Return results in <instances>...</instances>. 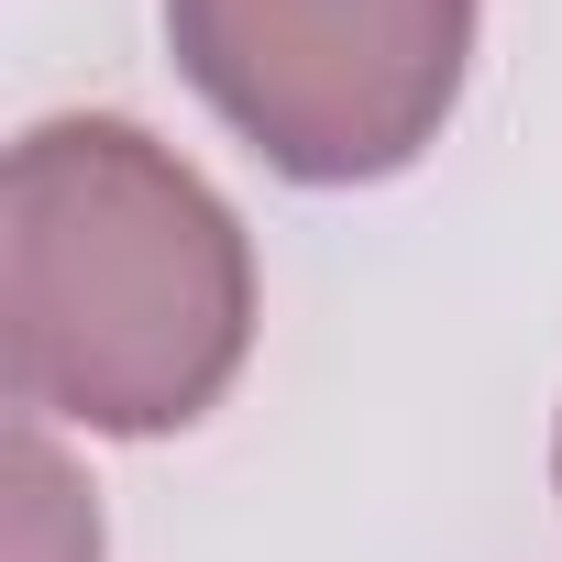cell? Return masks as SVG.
<instances>
[{
  "instance_id": "6da1fadb",
  "label": "cell",
  "mask_w": 562,
  "mask_h": 562,
  "mask_svg": "<svg viewBox=\"0 0 562 562\" xmlns=\"http://www.w3.org/2000/svg\"><path fill=\"white\" fill-rule=\"evenodd\" d=\"M0 353L45 430L166 441L254 353V232L144 122L56 111L0 188Z\"/></svg>"
},
{
  "instance_id": "7a4b0ae2",
  "label": "cell",
  "mask_w": 562,
  "mask_h": 562,
  "mask_svg": "<svg viewBox=\"0 0 562 562\" xmlns=\"http://www.w3.org/2000/svg\"><path fill=\"white\" fill-rule=\"evenodd\" d=\"M485 0H166L177 78L299 188H375L441 144Z\"/></svg>"
},
{
  "instance_id": "3957f363",
  "label": "cell",
  "mask_w": 562,
  "mask_h": 562,
  "mask_svg": "<svg viewBox=\"0 0 562 562\" xmlns=\"http://www.w3.org/2000/svg\"><path fill=\"white\" fill-rule=\"evenodd\" d=\"M0 562H100V496L45 419H12L0 441Z\"/></svg>"
},
{
  "instance_id": "277c9868",
  "label": "cell",
  "mask_w": 562,
  "mask_h": 562,
  "mask_svg": "<svg viewBox=\"0 0 562 562\" xmlns=\"http://www.w3.org/2000/svg\"><path fill=\"white\" fill-rule=\"evenodd\" d=\"M551 485H562V430H551Z\"/></svg>"
}]
</instances>
